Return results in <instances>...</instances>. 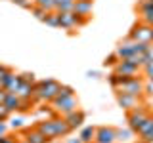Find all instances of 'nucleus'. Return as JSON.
Returning a JSON list of instances; mask_svg holds the SVG:
<instances>
[{
  "instance_id": "nucleus-13",
  "label": "nucleus",
  "mask_w": 153,
  "mask_h": 143,
  "mask_svg": "<svg viewBox=\"0 0 153 143\" xmlns=\"http://www.w3.org/2000/svg\"><path fill=\"white\" fill-rule=\"evenodd\" d=\"M38 132H42L50 141L57 139V133H56V126H54V118H44V120H38L36 122Z\"/></svg>"
},
{
  "instance_id": "nucleus-35",
  "label": "nucleus",
  "mask_w": 153,
  "mask_h": 143,
  "mask_svg": "<svg viewBox=\"0 0 153 143\" xmlns=\"http://www.w3.org/2000/svg\"><path fill=\"white\" fill-rule=\"evenodd\" d=\"M8 90H4V88H0V103H4L6 101V97H8Z\"/></svg>"
},
{
  "instance_id": "nucleus-19",
  "label": "nucleus",
  "mask_w": 153,
  "mask_h": 143,
  "mask_svg": "<svg viewBox=\"0 0 153 143\" xmlns=\"http://www.w3.org/2000/svg\"><path fill=\"white\" fill-rule=\"evenodd\" d=\"M42 23H46L48 27H56V29H59V12H56V10H54V12H48Z\"/></svg>"
},
{
  "instance_id": "nucleus-10",
  "label": "nucleus",
  "mask_w": 153,
  "mask_h": 143,
  "mask_svg": "<svg viewBox=\"0 0 153 143\" xmlns=\"http://www.w3.org/2000/svg\"><path fill=\"white\" fill-rule=\"evenodd\" d=\"M115 95H117V105L124 111H132V109L140 107V97H136V95L123 94V92H115Z\"/></svg>"
},
{
  "instance_id": "nucleus-16",
  "label": "nucleus",
  "mask_w": 153,
  "mask_h": 143,
  "mask_svg": "<svg viewBox=\"0 0 153 143\" xmlns=\"http://www.w3.org/2000/svg\"><path fill=\"white\" fill-rule=\"evenodd\" d=\"M136 133H138V137L143 139V141H153V114H149V118L142 124L140 130H138Z\"/></svg>"
},
{
  "instance_id": "nucleus-15",
  "label": "nucleus",
  "mask_w": 153,
  "mask_h": 143,
  "mask_svg": "<svg viewBox=\"0 0 153 143\" xmlns=\"http://www.w3.org/2000/svg\"><path fill=\"white\" fill-rule=\"evenodd\" d=\"M19 86H21V76L16 74L13 71H10V73L6 74V78L2 80V88H4V90H8L10 94H17Z\"/></svg>"
},
{
  "instance_id": "nucleus-31",
  "label": "nucleus",
  "mask_w": 153,
  "mask_h": 143,
  "mask_svg": "<svg viewBox=\"0 0 153 143\" xmlns=\"http://www.w3.org/2000/svg\"><path fill=\"white\" fill-rule=\"evenodd\" d=\"M10 71H12L10 67H6V65H0V84H2V80L6 78V74L10 73Z\"/></svg>"
},
{
  "instance_id": "nucleus-37",
  "label": "nucleus",
  "mask_w": 153,
  "mask_h": 143,
  "mask_svg": "<svg viewBox=\"0 0 153 143\" xmlns=\"http://www.w3.org/2000/svg\"><path fill=\"white\" fill-rule=\"evenodd\" d=\"M136 143H147V141H143V139H138V141H136Z\"/></svg>"
},
{
  "instance_id": "nucleus-33",
  "label": "nucleus",
  "mask_w": 153,
  "mask_h": 143,
  "mask_svg": "<svg viewBox=\"0 0 153 143\" xmlns=\"http://www.w3.org/2000/svg\"><path fill=\"white\" fill-rule=\"evenodd\" d=\"M86 76H88V78H102V73H100V71H88Z\"/></svg>"
},
{
  "instance_id": "nucleus-36",
  "label": "nucleus",
  "mask_w": 153,
  "mask_h": 143,
  "mask_svg": "<svg viewBox=\"0 0 153 143\" xmlns=\"http://www.w3.org/2000/svg\"><path fill=\"white\" fill-rule=\"evenodd\" d=\"M65 143H82V139H80V137H67Z\"/></svg>"
},
{
  "instance_id": "nucleus-6",
  "label": "nucleus",
  "mask_w": 153,
  "mask_h": 143,
  "mask_svg": "<svg viewBox=\"0 0 153 143\" xmlns=\"http://www.w3.org/2000/svg\"><path fill=\"white\" fill-rule=\"evenodd\" d=\"M128 38H132V40H136V42H143V44H153V27L147 25V23H143V21H138L136 25L130 29Z\"/></svg>"
},
{
  "instance_id": "nucleus-9",
  "label": "nucleus",
  "mask_w": 153,
  "mask_h": 143,
  "mask_svg": "<svg viewBox=\"0 0 153 143\" xmlns=\"http://www.w3.org/2000/svg\"><path fill=\"white\" fill-rule=\"evenodd\" d=\"M140 71H142V67L130 63L128 59H121L113 67V73H117L121 76H140Z\"/></svg>"
},
{
  "instance_id": "nucleus-40",
  "label": "nucleus",
  "mask_w": 153,
  "mask_h": 143,
  "mask_svg": "<svg viewBox=\"0 0 153 143\" xmlns=\"http://www.w3.org/2000/svg\"><path fill=\"white\" fill-rule=\"evenodd\" d=\"M147 143H153V141H147Z\"/></svg>"
},
{
  "instance_id": "nucleus-4",
  "label": "nucleus",
  "mask_w": 153,
  "mask_h": 143,
  "mask_svg": "<svg viewBox=\"0 0 153 143\" xmlns=\"http://www.w3.org/2000/svg\"><path fill=\"white\" fill-rule=\"evenodd\" d=\"M143 86H146V80H142V76H126L123 80V84L115 92H123V94H130V95H136V97H142Z\"/></svg>"
},
{
  "instance_id": "nucleus-21",
  "label": "nucleus",
  "mask_w": 153,
  "mask_h": 143,
  "mask_svg": "<svg viewBox=\"0 0 153 143\" xmlns=\"http://www.w3.org/2000/svg\"><path fill=\"white\" fill-rule=\"evenodd\" d=\"M35 4L40 6V8H44L46 12H54L56 10V0H35Z\"/></svg>"
},
{
  "instance_id": "nucleus-22",
  "label": "nucleus",
  "mask_w": 153,
  "mask_h": 143,
  "mask_svg": "<svg viewBox=\"0 0 153 143\" xmlns=\"http://www.w3.org/2000/svg\"><path fill=\"white\" fill-rule=\"evenodd\" d=\"M31 13L38 19V21H44V17H46V13H48V12H46L44 8H40V6H36V4H35V6L31 8Z\"/></svg>"
},
{
  "instance_id": "nucleus-30",
  "label": "nucleus",
  "mask_w": 153,
  "mask_h": 143,
  "mask_svg": "<svg viewBox=\"0 0 153 143\" xmlns=\"http://www.w3.org/2000/svg\"><path fill=\"white\" fill-rule=\"evenodd\" d=\"M10 126H12L13 128V130H19V128H23V118H16V116H13L12 118V122H10Z\"/></svg>"
},
{
  "instance_id": "nucleus-2",
  "label": "nucleus",
  "mask_w": 153,
  "mask_h": 143,
  "mask_svg": "<svg viewBox=\"0 0 153 143\" xmlns=\"http://www.w3.org/2000/svg\"><path fill=\"white\" fill-rule=\"evenodd\" d=\"M149 44H143V42H136L132 38H124L119 42V46L115 48V54L119 55V59H128V57L136 55V54H146Z\"/></svg>"
},
{
  "instance_id": "nucleus-17",
  "label": "nucleus",
  "mask_w": 153,
  "mask_h": 143,
  "mask_svg": "<svg viewBox=\"0 0 153 143\" xmlns=\"http://www.w3.org/2000/svg\"><path fill=\"white\" fill-rule=\"evenodd\" d=\"M79 137L82 139V143H94L96 137V128L94 126H82L79 132Z\"/></svg>"
},
{
  "instance_id": "nucleus-12",
  "label": "nucleus",
  "mask_w": 153,
  "mask_h": 143,
  "mask_svg": "<svg viewBox=\"0 0 153 143\" xmlns=\"http://www.w3.org/2000/svg\"><path fill=\"white\" fill-rule=\"evenodd\" d=\"M65 120L67 124H69V128L71 130H80V128L84 126V120H86V114L80 111V109H76V111L73 113H69V114H65Z\"/></svg>"
},
{
  "instance_id": "nucleus-18",
  "label": "nucleus",
  "mask_w": 153,
  "mask_h": 143,
  "mask_svg": "<svg viewBox=\"0 0 153 143\" xmlns=\"http://www.w3.org/2000/svg\"><path fill=\"white\" fill-rule=\"evenodd\" d=\"M134 132L130 126L128 128H117V143H126V141H130L132 137H134Z\"/></svg>"
},
{
  "instance_id": "nucleus-39",
  "label": "nucleus",
  "mask_w": 153,
  "mask_h": 143,
  "mask_svg": "<svg viewBox=\"0 0 153 143\" xmlns=\"http://www.w3.org/2000/svg\"><path fill=\"white\" fill-rule=\"evenodd\" d=\"M52 143H61V141H52Z\"/></svg>"
},
{
  "instance_id": "nucleus-34",
  "label": "nucleus",
  "mask_w": 153,
  "mask_h": 143,
  "mask_svg": "<svg viewBox=\"0 0 153 143\" xmlns=\"http://www.w3.org/2000/svg\"><path fill=\"white\" fill-rule=\"evenodd\" d=\"M6 132H8V124L4 122V120H0V137L6 136Z\"/></svg>"
},
{
  "instance_id": "nucleus-26",
  "label": "nucleus",
  "mask_w": 153,
  "mask_h": 143,
  "mask_svg": "<svg viewBox=\"0 0 153 143\" xmlns=\"http://www.w3.org/2000/svg\"><path fill=\"white\" fill-rule=\"evenodd\" d=\"M119 61H121V59H119V55L113 52V54H109L107 57H105V61H103V63H105V65H109V67H115V65L119 63Z\"/></svg>"
},
{
  "instance_id": "nucleus-5",
  "label": "nucleus",
  "mask_w": 153,
  "mask_h": 143,
  "mask_svg": "<svg viewBox=\"0 0 153 143\" xmlns=\"http://www.w3.org/2000/svg\"><path fill=\"white\" fill-rule=\"evenodd\" d=\"M88 23V19H82L80 15H76L75 12H59V27L65 29L67 32L73 35L75 29H80Z\"/></svg>"
},
{
  "instance_id": "nucleus-38",
  "label": "nucleus",
  "mask_w": 153,
  "mask_h": 143,
  "mask_svg": "<svg viewBox=\"0 0 153 143\" xmlns=\"http://www.w3.org/2000/svg\"><path fill=\"white\" fill-rule=\"evenodd\" d=\"M19 143H29V141H27V139H21V141H19Z\"/></svg>"
},
{
  "instance_id": "nucleus-29",
  "label": "nucleus",
  "mask_w": 153,
  "mask_h": 143,
  "mask_svg": "<svg viewBox=\"0 0 153 143\" xmlns=\"http://www.w3.org/2000/svg\"><path fill=\"white\" fill-rule=\"evenodd\" d=\"M143 94L153 97V80H146V86H143Z\"/></svg>"
},
{
  "instance_id": "nucleus-7",
  "label": "nucleus",
  "mask_w": 153,
  "mask_h": 143,
  "mask_svg": "<svg viewBox=\"0 0 153 143\" xmlns=\"http://www.w3.org/2000/svg\"><path fill=\"white\" fill-rule=\"evenodd\" d=\"M149 109H146V107H136V109H132V111H126V122H128V126L132 128L134 132H138L140 130V126L143 122L149 118Z\"/></svg>"
},
{
  "instance_id": "nucleus-32",
  "label": "nucleus",
  "mask_w": 153,
  "mask_h": 143,
  "mask_svg": "<svg viewBox=\"0 0 153 143\" xmlns=\"http://www.w3.org/2000/svg\"><path fill=\"white\" fill-rule=\"evenodd\" d=\"M0 143H19L16 137H12V136H2L0 137Z\"/></svg>"
},
{
  "instance_id": "nucleus-14",
  "label": "nucleus",
  "mask_w": 153,
  "mask_h": 143,
  "mask_svg": "<svg viewBox=\"0 0 153 143\" xmlns=\"http://www.w3.org/2000/svg\"><path fill=\"white\" fill-rule=\"evenodd\" d=\"M23 139H27L29 143H52L42 132H38V128H36V126H33V128H25V130H23Z\"/></svg>"
},
{
  "instance_id": "nucleus-24",
  "label": "nucleus",
  "mask_w": 153,
  "mask_h": 143,
  "mask_svg": "<svg viewBox=\"0 0 153 143\" xmlns=\"http://www.w3.org/2000/svg\"><path fill=\"white\" fill-rule=\"evenodd\" d=\"M16 6H19V8H23V10H29L31 12V8L35 6V0H12Z\"/></svg>"
},
{
  "instance_id": "nucleus-23",
  "label": "nucleus",
  "mask_w": 153,
  "mask_h": 143,
  "mask_svg": "<svg viewBox=\"0 0 153 143\" xmlns=\"http://www.w3.org/2000/svg\"><path fill=\"white\" fill-rule=\"evenodd\" d=\"M142 73H143V76H146V80H153V59L142 67Z\"/></svg>"
},
{
  "instance_id": "nucleus-20",
  "label": "nucleus",
  "mask_w": 153,
  "mask_h": 143,
  "mask_svg": "<svg viewBox=\"0 0 153 143\" xmlns=\"http://www.w3.org/2000/svg\"><path fill=\"white\" fill-rule=\"evenodd\" d=\"M75 8V0H61L56 2V12H73Z\"/></svg>"
},
{
  "instance_id": "nucleus-11",
  "label": "nucleus",
  "mask_w": 153,
  "mask_h": 143,
  "mask_svg": "<svg viewBox=\"0 0 153 143\" xmlns=\"http://www.w3.org/2000/svg\"><path fill=\"white\" fill-rule=\"evenodd\" d=\"M92 8H94V0H75V8L73 12L76 15H80L82 19H88L92 17Z\"/></svg>"
},
{
  "instance_id": "nucleus-27",
  "label": "nucleus",
  "mask_w": 153,
  "mask_h": 143,
  "mask_svg": "<svg viewBox=\"0 0 153 143\" xmlns=\"http://www.w3.org/2000/svg\"><path fill=\"white\" fill-rule=\"evenodd\" d=\"M19 76H21V82H29V84H35L36 78L33 73H19Z\"/></svg>"
},
{
  "instance_id": "nucleus-1",
  "label": "nucleus",
  "mask_w": 153,
  "mask_h": 143,
  "mask_svg": "<svg viewBox=\"0 0 153 143\" xmlns=\"http://www.w3.org/2000/svg\"><path fill=\"white\" fill-rule=\"evenodd\" d=\"M59 90H61V84L54 78L36 80V84H35V103L36 101L52 103L57 95H59Z\"/></svg>"
},
{
  "instance_id": "nucleus-25",
  "label": "nucleus",
  "mask_w": 153,
  "mask_h": 143,
  "mask_svg": "<svg viewBox=\"0 0 153 143\" xmlns=\"http://www.w3.org/2000/svg\"><path fill=\"white\" fill-rule=\"evenodd\" d=\"M12 114H13V113L10 111L6 105H4V103H0V120H4V122L10 120V118H12Z\"/></svg>"
},
{
  "instance_id": "nucleus-28",
  "label": "nucleus",
  "mask_w": 153,
  "mask_h": 143,
  "mask_svg": "<svg viewBox=\"0 0 153 143\" xmlns=\"http://www.w3.org/2000/svg\"><path fill=\"white\" fill-rule=\"evenodd\" d=\"M59 95L61 97H67V95H75V90L67 84H61V90H59Z\"/></svg>"
},
{
  "instance_id": "nucleus-8",
  "label": "nucleus",
  "mask_w": 153,
  "mask_h": 143,
  "mask_svg": "<svg viewBox=\"0 0 153 143\" xmlns=\"http://www.w3.org/2000/svg\"><path fill=\"white\" fill-rule=\"evenodd\" d=\"M94 143H117V128H111V126L96 128Z\"/></svg>"
},
{
  "instance_id": "nucleus-3",
  "label": "nucleus",
  "mask_w": 153,
  "mask_h": 143,
  "mask_svg": "<svg viewBox=\"0 0 153 143\" xmlns=\"http://www.w3.org/2000/svg\"><path fill=\"white\" fill-rule=\"evenodd\" d=\"M50 105H52V111L54 113H57L59 116H65V114H69V113L79 109V99H76V95H67V97L57 95Z\"/></svg>"
}]
</instances>
